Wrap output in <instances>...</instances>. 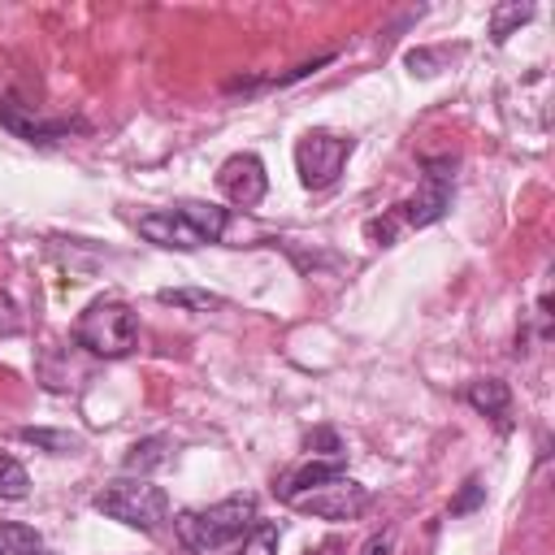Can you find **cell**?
<instances>
[{
	"label": "cell",
	"instance_id": "6da1fadb",
	"mask_svg": "<svg viewBox=\"0 0 555 555\" xmlns=\"http://www.w3.org/2000/svg\"><path fill=\"white\" fill-rule=\"evenodd\" d=\"M251 525H256V499H251V494H230V499H221V503H212V507L182 512V516L173 520L178 538H182L191 551H199V555L238 542Z\"/></svg>",
	"mask_w": 555,
	"mask_h": 555
},
{
	"label": "cell",
	"instance_id": "e0dca14e",
	"mask_svg": "<svg viewBox=\"0 0 555 555\" xmlns=\"http://www.w3.org/2000/svg\"><path fill=\"white\" fill-rule=\"evenodd\" d=\"M156 299H160V304H173V308H195V312H212V308H221V304H225L221 295L186 291V286H165V291H156Z\"/></svg>",
	"mask_w": 555,
	"mask_h": 555
},
{
	"label": "cell",
	"instance_id": "5b68a950",
	"mask_svg": "<svg viewBox=\"0 0 555 555\" xmlns=\"http://www.w3.org/2000/svg\"><path fill=\"white\" fill-rule=\"evenodd\" d=\"M369 486L351 481V477H334L317 490H304L295 499H286L295 512H308V516H321V520H356L364 507H369Z\"/></svg>",
	"mask_w": 555,
	"mask_h": 555
},
{
	"label": "cell",
	"instance_id": "603a6c76",
	"mask_svg": "<svg viewBox=\"0 0 555 555\" xmlns=\"http://www.w3.org/2000/svg\"><path fill=\"white\" fill-rule=\"evenodd\" d=\"M312 555H338V542H325L321 551H312Z\"/></svg>",
	"mask_w": 555,
	"mask_h": 555
},
{
	"label": "cell",
	"instance_id": "52a82bcc",
	"mask_svg": "<svg viewBox=\"0 0 555 555\" xmlns=\"http://www.w3.org/2000/svg\"><path fill=\"white\" fill-rule=\"evenodd\" d=\"M217 186L225 191V199H234V204H243V208H247V204H260L264 191H269V178H264L260 156L238 152V156L221 160V169H217Z\"/></svg>",
	"mask_w": 555,
	"mask_h": 555
},
{
	"label": "cell",
	"instance_id": "ac0fdd59",
	"mask_svg": "<svg viewBox=\"0 0 555 555\" xmlns=\"http://www.w3.org/2000/svg\"><path fill=\"white\" fill-rule=\"evenodd\" d=\"M26 494H30V477H26V468H22L13 455L0 451V499H26Z\"/></svg>",
	"mask_w": 555,
	"mask_h": 555
},
{
	"label": "cell",
	"instance_id": "ba28073f",
	"mask_svg": "<svg viewBox=\"0 0 555 555\" xmlns=\"http://www.w3.org/2000/svg\"><path fill=\"white\" fill-rule=\"evenodd\" d=\"M139 234L156 247H173V251H195L204 238L178 217V208H160V212H143L139 217Z\"/></svg>",
	"mask_w": 555,
	"mask_h": 555
},
{
	"label": "cell",
	"instance_id": "44dd1931",
	"mask_svg": "<svg viewBox=\"0 0 555 555\" xmlns=\"http://www.w3.org/2000/svg\"><path fill=\"white\" fill-rule=\"evenodd\" d=\"M312 447H321L330 460H343V442H338L334 429H317V434H308V451H312Z\"/></svg>",
	"mask_w": 555,
	"mask_h": 555
},
{
	"label": "cell",
	"instance_id": "7a4b0ae2",
	"mask_svg": "<svg viewBox=\"0 0 555 555\" xmlns=\"http://www.w3.org/2000/svg\"><path fill=\"white\" fill-rule=\"evenodd\" d=\"M91 507L104 512L108 520H121V525L143 529V533H156L169 520V494L160 486H152L147 477H117V481H108L91 499Z\"/></svg>",
	"mask_w": 555,
	"mask_h": 555
},
{
	"label": "cell",
	"instance_id": "2e32d148",
	"mask_svg": "<svg viewBox=\"0 0 555 555\" xmlns=\"http://www.w3.org/2000/svg\"><path fill=\"white\" fill-rule=\"evenodd\" d=\"M533 17V4H494V13H490V39L494 43H503L516 26H525Z\"/></svg>",
	"mask_w": 555,
	"mask_h": 555
},
{
	"label": "cell",
	"instance_id": "30bf717a",
	"mask_svg": "<svg viewBox=\"0 0 555 555\" xmlns=\"http://www.w3.org/2000/svg\"><path fill=\"white\" fill-rule=\"evenodd\" d=\"M334 477H343V460H312V464L295 468L291 477H282L273 490H278L282 499H295V494L317 490V486H325V481H334Z\"/></svg>",
	"mask_w": 555,
	"mask_h": 555
},
{
	"label": "cell",
	"instance_id": "277c9868",
	"mask_svg": "<svg viewBox=\"0 0 555 555\" xmlns=\"http://www.w3.org/2000/svg\"><path fill=\"white\" fill-rule=\"evenodd\" d=\"M347 156H351V139H338V134H330V130H312V134H304V139L295 143V169H299V182H304L308 191L330 186V182L343 173Z\"/></svg>",
	"mask_w": 555,
	"mask_h": 555
},
{
	"label": "cell",
	"instance_id": "9c48e42d",
	"mask_svg": "<svg viewBox=\"0 0 555 555\" xmlns=\"http://www.w3.org/2000/svg\"><path fill=\"white\" fill-rule=\"evenodd\" d=\"M0 121L13 130V134H22L26 143H56V139H69L74 130H82V121H74V117H61V121H30V117H22V108L13 104V100H4L0 104Z\"/></svg>",
	"mask_w": 555,
	"mask_h": 555
},
{
	"label": "cell",
	"instance_id": "4fadbf2b",
	"mask_svg": "<svg viewBox=\"0 0 555 555\" xmlns=\"http://www.w3.org/2000/svg\"><path fill=\"white\" fill-rule=\"evenodd\" d=\"M165 460H169V438L152 434V438H139V442H130V451H126L121 468H126V477H147V473H156Z\"/></svg>",
	"mask_w": 555,
	"mask_h": 555
},
{
	"label": "cell",
	"instance_id": "3957f363",
	"mask_svg": "<svg viewBox=\"0 0 555 555\" xmlns=\"http://www.w3.org/2000/svg\"><path fill=\"white\" fill-rule=\"evenodd\" d=\"M74 343L87 347L91 356L121 360V356H130V351L139 347V321H134L130 304H121V299H95V304H87V312L78 317Z\"/></svg>",
	"mask_w": 555,
	"mask_h": 555
},
{
	"label": "cell",
	"instance_id": "8992f818",
	"mask_svg": "<svg viewBox=\"0 0 555 555\" xmlns=\"http://www.w3.org/2000/svg\"><path fill=\"white\" fill-rule=\"evenodd\" d=\"M421 165H425L421 191L395 208V221L403 225H434L451 208V160H421Z\"/></svg>",
	"mask_w": 555,
	"mask_h": 555
},
{
	"label": "cell",
	"instance_id": "d6986e66",
	"mask_svg": "<svg viewBox=\"0 0 555 555\" xmlns=\"http://www.w3.org/2000/svg\"><path fill=\"white\" fill-rule=\"evenodd\" d=\"M278 538H282V529L273 520H256L243 538V555H278Z\"/></svg>",
	"mask_w": 555,
	"mask_h": 555
},
{
	"label": "cell",
	"instance_id": "ffe728a7",
	"mask_svg": "<svg viewBox=\"0 0 555 555\" xmlns=\"http://www.w3.org/2000/svg\"><path fill=\"white\" fill-rule=\"evenodd\" d=\"M481 499H486V486H481L477 477H468V481H464V490L451 499V516H464V512L481 507Z\"/></svg>",
	"mask_w": 555,
	"mask_h": 555
},
{
	"label": "cell",
	"instance_id": "7c38bea8",
	"mask_svg": "<svg viewBox=\"0 0 555 555\" xmlns=\"http://www.w3.org/2000/svg\"><path fill=\"white\" fill-rule=\"evenodd\" d=\"M178 217L204 238V243H217L221 234H225V221H230V212L225 208H217V204H199V199H186V204H178Z\"/></svg>",
	"mask_w": 555,
	"mask_h": 555
},
{
	"label": "cell",
	"instance_id": "5bb4252c",
	"mask_svg": "<svg viewBox=\"0 0 555 555\" xmlns=\"http://www.w3.org/2000/svg\"><path fill=\"white\" fill-rule=\"evenodd\" d=\"M17 438H22V442H35V447L48 451V455H74V451L82 447L78 434H69V429H43V425H26V429H17Z\"/></svg>",
	"mask_w": 555,
	"mask_h": 555
},
{
	"label": "cell",
	"instance_id": "8fae6325",
	"mask_svg": "<svg viewBox=\"0 0 555 555\" xmlns=\"http://www.w3.org/2000/svg\"><path fill=\"white\" fill-rule=\"evenodd\" d=\"M464 399H468V408L481 412V416H507V408H512V390H507V382H499V377H477V382H468Z\"/></svg>",
	"mask_w": 555,
	"mask_h": 555
},
{
	"label": "cell",
	"instance_id": "7402d4cb",
	"mask_svg": "<svg viewBox=\"0 0 555 555\" xmlns=\"http://www.w3.org/2000/svg\"><path fill=\"white\" fill-rule=\"evenodd\" d=\"M390 546H395V529H382L364 542V555H390Z\"/></svg>",
	"mask_w": 555,
	"mask_h": 555
},
{
	"label": "cell",
	"instance_id": "9a60e30c",
	"mask_svg": "<svg viewBox=\"0 0 555 555\" xmlns=\"http://www.w3.org/2000/svg\"><path fill=\"white\" fill-rule=\"evenodd\" d=\"M43 538L22 520H0V555H39Z\"/></svg>",
	"mask_w": 555,
	"mask_h": 555
}]
</instances>
